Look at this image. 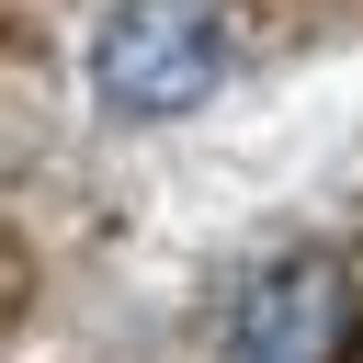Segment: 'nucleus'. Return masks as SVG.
I'll list each match as a JSON object with an SVG mask.
<instances>
[{
    "label": "nucleus",
    "mask_w": 363,
    "mask_h": 363,
    "mask_svg": "<svg viewBox=\"0 0 363 363\" xmlns=\"http://www.w3.org/2000/svg\"><path fill=\"white\" fill-rule=\"evenodd\" d=\"M340 329H352V295H340L329 261H261L227 295V352L238 363H329Z\"/></svg>",
    "instance_id": "f03ea898"
},
{
    "label": "nucleus",
    "mask_w": 363,
    "mask_h": 363,
    "mask_svg": "<svg viewBox=\"0 0 363 363\" xmlns=\"http://www.w3.org/2000/svg\"><path fill=\"white\" fill-rule=\"evenodd\" d=\"M227 79V11L216 0H113L91 34L102 113H193Z\"/></svg>",
    "instance_id": "f257e3e1"
}]
</instances>
